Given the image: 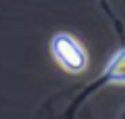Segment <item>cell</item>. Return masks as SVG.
Wrapping results in <instances>:
<instances>
[{
  "label": "cell",
  "instance_id": "obj_1",
  "mask_svg": "<svg viewBox=\"0 0 125 119\" xmlns=\"http://www.w3.org/2000/svg\"><path fill=\"white\" fill-rule=\"evenodd\" d=\"M51 55L57 64L70 74H80L88 66V53L84 45L66 31H59L51 37Z\"/></svg>",
  "mask_w": 125,
  "mask_h": 119
},
{
  "label": "cell",
  "instance_id": "obj_2",
  "mask_svg": "<svg viewBox=\"0 0 125 119\" xmlns=\"http://www.w3.org/2000/svg\"><path fill=\"white\" fill-rule=\"evenodd\" d=\"M104 84H125V47L115 51V55L109 59L104 74L94 82V88L104 86Z\"/></svg>",
  "mask_w": 125,
  "mask_h": 119
}]
</instances>
